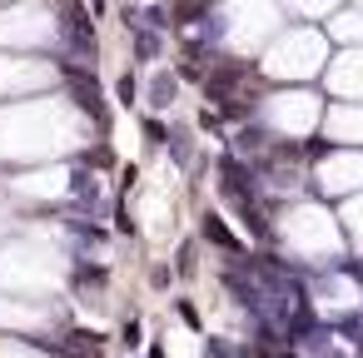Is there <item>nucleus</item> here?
<instances>
[{
	"label": "nucleus",
	"instance_id": "4",
	"mask_svg": "<svg viewBox=\"0 0 363 358\" xmlns=\"http://www.w3.org/2000/svg\"><path fill=\"white\" fill-rule=\"evenodd\" d=\"M145 145H150V150H160V145H169V130H164L160 120H145Z\"/></svg>",
	"mask_w": 363,
	"mask_h": 358
},
{
	"label": "nucleus",
	"instance_id": "3",
	"mask_svg": "<svg viewBox=\"0 0 363 358\" xmlns=\"http://www.w3.org/2000/svg\"><path fill=\"white\" fill-rule=\"evenodd\" d=\"M174 274H179V279H189V274H194V244H189V239H184V244H179V254H174Z\"/></svg>",
	"mask_w": 363,
	"mask_h": 358
},
{
	"label": "nucleus",
	"instance_id": "2",
	"mask_svg": "<svg viewBox=\"0 0 363 358\" xmlns=\"http://www.w3.org/2000/svg\"><path fill=\"white\" fill-rule=\"evenodd\" d=\"M150 105H155V110H169V105H174V75L160 70V75L150 80Z\"/></svg>",
	"mask_w": 363,
	"mask_h": 358
},
{
	"label": "nucleus",
	"instance_id": "5",
	"mask_svg": "<svg viewBox=\"0 0 363 358\" xmlns=\"http://www.w3.org/2000/svg\"><path fill=\"white\" fill-rule=\"evenodd\" d=\"M115 90H120V105H135V80H130V75H125Z\"/></svg>",
	"mask_w": 363,
	"mask_h": 358
},
{
	"label": "nucleus",
	"instance_id": "1",
	"mask_svg": "<svg viewBox=\"0 0 363 358\" xmlns=\"http://www.w3.org/2000/svg\"><path fill=\"white\" fill-rule=\"evenodd\" d=\"M130 30H135V60H140V65H155V60H160V50H164L160 26H150V30H145V21H135V16H130Z\"/></svg>",
	"mask_w": 363,
	"mask_h": 358
}]
</instances>
